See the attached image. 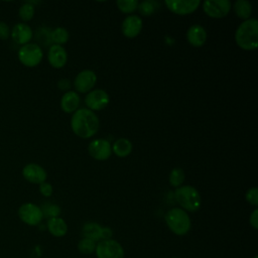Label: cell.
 I'll use <instances>...</instances> for the list:
<instances>
[{
  "label": "cell",
  "instance_id": "1",
  "mask_svg": "<svg viewBox=\"0 0 258 258\" xmlns=\"http://www.w3.org/2000/svg\"><path fill=\"white\" fill-rule=\"evenodd\" d=\"M99 126L100 122L97 114L87 108L78 109L71 118L73 132L83 139L93 137L98 132Z\"/></svg>",
  "mask_w": 258,
  "mask_h": 258
},
{
  "label": "cell",
  "instance_id": "2",
  "mask_svg": "<svg viewBox=\"0 0 258 258\" xmlns=\"http://www.w3.org/2000/svg\"><path fill=\"white\" fill-rule=\"evenodd\" d=\"M235 40L244 50H255L258 46V21L255 18L244 20L236 29Z\"/></svg>",
  "mask_w": 258,
  "mask_h": 258
},
{
  "label": "cell",
  "instance_id": "3",
  "mask_svg": "<svg viewBox=\"0 0 258 258\" xmlns=\"http://www.w3.org/2000/svg\"><path fill=\"white\" fill-rule=\"evenodd\" d=\"M164 220L168 229L175 235L182 236L190 230V218L188 214L180 208H172L167 211Z\"/></svg>",
  "mask_w": 258,
  "mask_h": 258
},
{
  "label": "cell",
  "instance_id": "4",
  "mask_svg": "<svg viewBox=\"0 0 258 258\" xmlns=\"http://www.w3.org/2000/svg\"><path fill=\"white\" fill-rule=\"evenodd\" d=\"M176 202L187 212H197L202 205V198L199 191L191 185H181L174 190Z\"/></svg>",
  "mask_w": 258,
  "mask_h": 258
},
{
  "label": "cell",
  "instance_id": "5",
  "mask_svg": "<svg viewBox=\"0 0 258 258\" xmlns=\"http://www.w3.org/2000/svg\"><path fill=\"white\" fill-rule=\"evenodd\" d=\"M19 61L27 68H34L40 63L43 57L41 47L36 43H27L22 45L17 53Z\"/></svg>",
  "mask_w": 258,
  "mask_h": 258
},
{
  "label": "cell",
  "instance_id": "6",
  "mask_svg": "<svg viewBox=\"0 0 258 258\" xmlns=\"http://www.w3.org/2000/svg\"><path fill=\"white\" fill-rule=\"evenodd\" d=\"M97 258H124V249L121 244L113 239L101 240L95 249Z\"/></svg>",
  "mask_w": 258,
  "mask_h": 258
},
{
  "label": "cell",
  "instance_id": "7",
  "mask_svg": "<svg viewBox=\"0 0 258 258\" xmlns=\"http://www.w3.org/2000/svg\"><path fill=\"white\" fill-rule=\"evenodd\" d=\"M19 219L28 226H37L43 219L42 210L32 203H25L18 209Z\"/></svg>",
  "mask_w": 258,
  "mask_h": 258
},
{
  "label": "cell",
  "instance_id": "8",
  "mask_svg": "<svg viewBox=\"0 0 258 258\" xmlns=\"http://www.w3.org/2000/svg\"><path fill=\"white\" fill-rule=\"evenodd\" d=\"M232 8L229 0H206L203 2L204 12L212 18H224L228 15Z\"/></svg>",
  "mask_w": 258,
  "mask_h": 258
},
{
  "label": "cell",
  "instance_id": "9",
  "mask_svg": "<svg viewBox=\"0 0 258 258\" xmlns=\"http://www.w3.org/2000/svg\"><path fill=\"white\" fill-rule=\"evenodd\" d=\"M110 97L108 93L102 89H96L90 91L85 97V104L87 109L91 111H100L108 106Z\"/></svg>",
  "mask_w": 258,
  "mask_h": 258
},
{
  "label": "cell",
  "instance_id": "10",
  "mask_svg": "<svg viewBox=\"0 0 258 258\" xmlns=\"http://www.w3.org/2000/svg\"><path fill=\"white\" fill-rule=\"evenodd\" d=\"M166 8L174 14L186 15L195 12L201 5L200 0H165Z\"/></svg>",
  "mask_w": 258,
  "mask_h": 258
},
{
  "label": "cell",
  "instance_id": "11",
  "mask_svg": "<svg viewBox=\"0 0 258 258\" xmlns=\"http://www.w3.org/2000/svg\"><path fill=\"white\" fill-rule=\"evenodd\" d=\"M97 75L92 70L81 71L74 80V87L77 93H89L95 87Z\"/></svg>",
  "mask_w": 258,
  "mask_h": 258
},
{
  "label": "cell",
  "instance_id": "12",
  "mask_svg": "<svg viewBox=\"0 0 258 258\" xmlns=\"http://www.w3.org/2000/svg\"><path fill=\"white\" fill-rule=\"evenodd\" d=\"M88 152L96 160H107L112 154V145L106 139H95L90 142Z\"/></svg>",
  "mask_w": 258,
  "mask_h": 258
},
{
  "label": "cell",
  "instance_id": "13",
  "mask_svg": "<svg viewBox=\"0 0 258 258\" xmlns=\"http://www.w3.org/2000/svg\"><path fill=\"white\" fill-rule=\"evenodd\" d=\"M22 175L23 177L31 182L40 184L45 181L47 177V173L45 169L36 163H28L22 168Z\"/></svg>",
  "mask_w": 258,
  "mask_h": 258
},
{
  "label": "cell",
  "instance_id": "14",
  "mask_svg": "<svg viewBox=\"0 0 258 258\" xmlns=\"http://www.w3.org/2000/svg\"><path fill=\"white\" fill-rule=\"evenodd\" d=\"M142 19L137 15H129L125 17L121 24V31L124 36L128 38L136 37L142 30Z\"/></svg>",
  "mask_w": 258,
  "mask_h": 258
},
{
  "label": "cell",
  "instance_id": "15",
  "mask_svg": "<svg viewBox=\"0 0 258 258\" xmlns=\"http://www.w3.org/2000/svg\"><path fill=\"white\" fill-rule=\"evenodd\" d=\"M47 60L49 64L54 69L63 68L68 60L67 50L61 45H57V44L50 45L47 52Z\"/></svg>",
  "mask_w": 258,
  "mask_h": 258
},
{
  "label": "cell",
  "instance_id": "16",
  "mask_svg": "<svg viewBox=\"0 0 258 258\" xmlns=\"http://www.w3.org/2000/svg\"><path fill=\"white\" fill-rule=\"evenodd\" d=\"M10 35L16 43L20 45H24L29 43V41L32 38L33 32L31 27L28 24L24 22H19L13 26Z\"/></svg>",
  "mask_w": 258,
  "mask_h": 258
},
{
  "label": "cell",
  "instance_id": "17",
  "mask_svg": "<svg viewBox=\"0 0 258 258\" xmlns=\"http://www.w3.org/2000/svg\"><path fill=\"white\" fill-rule=\"evenodd\" d=\"M186 40L195 47H200L205 44L207 40V31L200 24L191 25L186 31Z\"/></svg>",
  "mask_w": 258,
  "mask_h": 258
},
{
  "label": "cell",
  "instance_id": "18",
  "mask_svg": "<svg viewBox=\"0 0 258 258\" xmlns=\"http://www.w3.org/2000/svg\"><path fill=\"white\" fill-rule=\"evenodd\" d=\"M81 98L77 92L68 91L60 99V108L66 113H74L78 110Z\"/></svg>",
  "mask_w": 258,
  "mask_h": 258
},
{
  "label": "cell",
  "instance_id": "19",
  "mask_svg": "<svg viewBox=\"0 0 258 258\" xmlns=\"http://www.w3.org/2000/svg\"><path fill=\"white\" fill-rule=\"evenodd\" d=\"M47 230L54 237H63L68 232V225L63 219L59 217L49 218L47 221Z\"/></svg>",
  "mask_w": 258,
  "mask_h": 258
},
{
  "label": "cell",
  "instance_id": "20",
  "mask_svg": "<svg viewBox=\"0 0 258 258\" xmlns=\"http://www.w3.org/2000/svg\"><path fill=\"white\" fill-rule=\"evenodd\" d=\"M132 151V143L127 138H119L112 145V152L118 157H126Z\"/></svg>",
  "mask_w": 258,
  "mask_h": 258
},
{
  "label": "cell",
  "instance_id": "21",
  "mask_svg": "<svg viewBox=\"0 0 258 258\" xmlns=\"http://www.w3.org/2000/svg\"><path fill=\"white\" fill-rule=\"evenodd\" d=\"M102 231H103V227H101L99 224L94 222L86 223L82 229L84 238L92 239L95 242L102 240Z\"/></svg>",
  "mask_w": 258,
  "mask_h": 258
},
{
  "label": "cell",
  "instance_id": "22",
  "mask_svg": "<svg viewBox=\"0 0 258 258\" xmlns=\"http://www.w3.org/2000/svg\"><path fill=\"white\" fill-rule=\"evenodd\" d=\"M233 9L235 14L242 20L249 19L252 13V5L246 0H237L234 2Z\"/></svg>",
  "mask_w": 258,
  "mask_h": 258
},
{
  "label": "cell",
  "instance_id": "23",
  "mask_svg": "<svg viewBox=\"0 0 258 258\" xmlns=\"http://www.w3.org/2000/svg\"><path fill=\"white\" fill-rule=\"evenodd\" d=\"M70 38L69 31L63 27H56L50 32V40L57 45H61L68 42Z\"/></svg>",
  "mask_w": 258,
  "mask_h": 258
},
{
  "label": "cell",
  "instance_id": "24",
  "mask_svg": "<svg viewBox=\"0 0 258 258\" xmlns=\"http://www.w3.org/2000/svg\"><path fill=\"white\" fill-rule=\"evenodd\" d=\"M185 178V173L180 167H174L169 173V183L173 187H179L182 185Z\"/></svg>",
  "mask_w": 258,
  "mask_h": 258
},
{
  "label": "cell",
  "instance_id": "25",
  "mask_svg": "<svg viewBox=\"0 0 258 258\" xmlns=\"http://www.w3.org/2000/svg\"><path fill=\"white\" fill-rule=\"evenodd\" d=\"M34 13H35V8H34V5L31 4L30 2H25L23 3L20 7H19V10H18V16L19 18L24 21V23L26 21H29L33 18L34 16Z\"/></svg>",
  "mask_w": 258,
  "mask_h": 258
},
{
  "label": "cell",
  "instance_id": "26",
  "mask_svg": "<svg viewBox=\"0 0 258 258\" xmlns=\"http://www.w3.org/2000/svg\"><path fill=\"white\" fill-rule=\"evenodd\" d=\"M96 245H97V243L94 240L89 239V238H83L78 243V250L81 253L86 254V255L92 254L93 252H95Z\"/></svg>",
  "mask_w": 258,
  "mask_h": 258
},
{
  "label": "cell",
  "instance_id": "27",
  "mask_svg": "<svg viewBox=\"0 0 258 258\" xmlns=\"http://www.w3.org/2000/svg\"><path fill=\"white\" fill-rule=\"evenodd\" d=\"M118 9L126 14L134 12L138 7L137 0H118L116 2Z\"/></svg>",
  "mask_w": 258,
  "mask_h": 258
},
{
  "label": "cell",
  "instance_id": "28",
  "mask_svg": "<svg viewBox=\"0 0 258 258\" xmlns=\"http://www.w3.org/2000/svg\"><path fill=\"white\" fill-rule=\"evenodd\" d=\"M157 8V3L154 1H142L138 3V11L143 16H150L154 13L155 9Z\"/></svg>",
  "mask_w": 258,
  "mask_h": 258
},
{
  "label": "cell",
  "instance_id": "29",
  "mask_svg": "<svg viewBox=\"0 0 258 258\" xmlns=\"http://www.w3.org/2000/svg\"><path fill=\"white\" fill-rule=\"evenodd\" d=\"M245 198H246V201L254 206V207H257L258 206V188L257 187H251L249 188L247 191H246V195H245Z\"/></svg>",
  "mask_w": 258,
  "mask_h": 258
},
{
  "label": "cell",
  "instance_id": "30",
  "mask_svg": "<svg viewBox=\"0 0 258 258\" xmlns=\"http://www.w3.org/2000/svg\"><path fill=\"white\" fill-rule=\"evenodd\" d=\"M43 215L45 214L49 218H55L58 217L60 214V208L56 205H48L44 211H42Z\"/></svg>",
  "mask_w": 258,
  "mask_h": 258
},
{
  "label": "cell",
  "instance_id": "31",
  "mask_svg": "<svg viewBox=\"0 0 258 258\" xmlns=\"http://www.w3.org/2000/svg\"><path fill=\"white\" fill-rule=\"evenodd\" d=\"M11 30L8 24L4 21H0V39L1 40H7L10 36Z\"/></svg>",
  "mask_w": 258,
  "mask_h": 258
},
{
  "label": "cell",
  "instance_id": "32",
  "mask_svg": "<svg viewBox=\"0 0 258 258\" xmlns=\"http://www.w3.org/2000/svg\"><path fill=\"white\" fill-rule=\"evenodd\" d=\"M39 191L43 197H50L52 195V186L49 182H42L39 184Z\"/></svg>",
  "mask_w": 258,
  "mask_h": 258
},
{
  "label": "cell",
  "instance_id": "33",
  "mask_svg": "<svg viewBox=\"0 0 258 258\" xmlns=\"http://www.w3.org/2000/svg\"><path fill=\"white\" fill-rule=\"evenodd\" d=\"M249 223L253 229H255V230L258 229V210L257 209H255L251 213L250 218H249Z\"/></svg>",
  "mask_w": 258,
  "mask_h": 258
},
{
  "label": "cell",
  "instance_id": "34",
  "mask_svg": "<svg viewBox=\"0 0 258 258\" xmlns=\"http://www.w3.org/2000/svg\"><path fill=\"white\" fill-rule=\"evenodd\" d=\"M57 87L59 88V90H62V91H67L72 87V83L69 79H60L58 82H57Z\"/></svg>",
  "mask_w": 258,
  "mask_h": 258
},
{
  "label": "cell",
  "instance_id": "35",
  "mask_svg": "<svg viewBox=\"0 0 258 258\" xmlns=\"http://www.w3.org/2000/svg\"><path fill=\"white\" fill-rule=\"evenodd\" d=\"M112 236V230L108 227H103V231H102V240H107V239H111Z\"/></svg>",
  "mask_w": 258,
  "mask_h": 258
},
{
  "label": "cell",
  "instance_id": "36",
  "mask_svg": "<svg viewBox=\"0 0 258 258\" xmlns=\"http://www.w3.org/2000/svg\"><path fill=\"white\" fill-rule=\"evenodd\" d=\"M253 258H258V256H254V257H253Z\"/></svg>",
  "mask_w": 258,
  "mask_h": 258
},
{
  "label": "cell",
  "instance_id": "37",
  "mask_svg": "<svg viewBox=\"0 0 258 258\" xmlns=\"http://www.w3.org/2000/svg\"><path fill=\"white\" fill-rule=\"evenodd\" d=\"M172 258H178V257H172Z\"/></svg>",
  "mask_w": 258,
  "mask_h": 258
}]
</instances>
